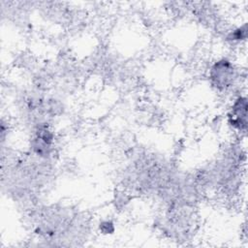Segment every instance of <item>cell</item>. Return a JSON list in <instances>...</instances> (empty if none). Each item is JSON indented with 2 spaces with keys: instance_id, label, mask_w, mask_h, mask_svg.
Segmentation results:
<instances>
[{
  "instance_id": "cell-1",
  "label": "cell",
  "mask_w": 248,
  "mask_h": 248,
  "mask_svg": "<svg viewBox=\"0 0 248 248\" xmlns=\"http://www.w3.org/2000/svg\"><path fill=\"white\" fill-rule=\"evenodd\" d=\"M246 99L238 98L234 103L231 114V123L235 128L245 131L246 130Z\"/></svg>"
}]
</instances>
